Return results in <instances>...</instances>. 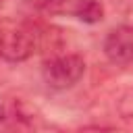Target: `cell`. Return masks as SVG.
Returning <instances> with one entry per match:
<instances>
[{"label":"cell","mask_w":133,"mask_h":133,"mask_svg":"<svg viewBox=\"0 0 133 133\" xmlns=\"http://www.w3.org/2000/svg\"><path fill=\"white\" fill-rule=\"evenodd\" d=\"M44 10L56 15H73L83 23H100L104 19V4L100 0H44Z\"/></svg>","instance_id":"obj_3"},{"label":"cell","mask_w":133,"mask_h":133,"mask_svg":"<svg viewBox=\"0 0 133 133\" xmlns=\"http://www.w3.org/2000/svg\"><path fill=\"white\" fill-rule=\"evenodd\" d=\"M42 33L27 23H0V56L10 62L27 60L42 44Z\"/></svg>","instance_id":"obj_1"},{"label":"cell","mask_w":133,"mask_h":133,"mask_svg":"<svg viewBox=\"0 0 133 133\" xmlns=\"http://www.w3.org/2000/svg\"><path fill=\"white\" fill-rule=\"evenodd\" d=\"M2 4H4V0H0V6H2Z\"/></svg>","instance_id":"obj_7"},{"label":"cell","mask_w":133,"mask_h":133,"mask_svg":"<svg viewBox=\"0 0 133 133\" xmlns=\"http://www.w3.org/2000/svg\"><path fill=\"white\" fill-rule=\"evenodd\" d=\"M71 133H108L100 127H85V129H77V131H71Z\"/></svg>","instance_id":"obj_6"},{"label":"cell","mask_w":133,"mask_h":133,"mask_svg":"<svg viewBox=\"0 0 133 133\" xmlns=\"http://www.w3.org/2000/svg\"><path fill=\"white\" fill-rule=\"evenodd\" d=\"M121 114H123V118L125 121H129V123H133V89H129L123 98H121Z\"/></svg>","instance_id":"obj_5"},{"label":"cell","mask_w":133,"mask_h":133,"mask_svg":"<svg viewBox=\"0 0 133 133\" xmlns=\"http://www.w3.org/2000/svg\"><path fill=\"white\" fill-rule=\"evenodd\" d=\"M85 73V60L79 54H56L50 56L42 66V77L52 89L73 87Z\"/></svg>","instance_id":"obj_2"},{"label":"cell","mask_w":133,"mask_h":133,"mask_svg":"<svg viewBox=\"0 0 133 133\" xmlns=\"http://www.w3.org/2000/svg\"><path fill=\"white\" fill-rule=\"evenodd\" d=\"M104 54L112 64L125 66L133 62V27H116L104 37Z\"/></svg>","instance_id":"obj_4"}]
</instances>
